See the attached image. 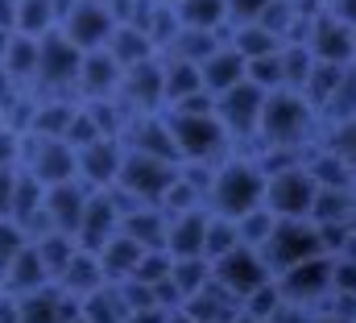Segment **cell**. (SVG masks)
<instances>
[{"label": "cell", "instance_id": "obj_3", "mask_svg": "<svg viewBox=\"0 0 356 323\" xmlns=\"http://www.w3.org/2000/svg\"><path fill=\"white\" fill-rule=\"evenodd\" d=\"M319 315V311H311V307H298V303H282L277 311H273V320L269 323H311Z\"/></svg>", "mask_w": 356, "mask_h": 323}, {"label": "cell", "instance_id": "obj_8", "mask_svg": "<svg viewBox=\"0 0 356 323\" xmlns=\"http://www.w3.org/2000/svg\"><path fill=\"white\" fill-rule=\"evenodd\" d=\"M67 323H83V320H79V315H75V320H67Z\"/></svg>", "mask_w": 356, "mask_h": 323}, {"label": "cell", "instance_id": "obj_1", "mask_svg": "<svg viewBox=\"0 0 356 323\" xmlns=\"http://www.w3.org/2000/svg\"><path fill=\"white\" fill-rule=\"evenodd\" d=\"M203 261H207L211 282L224 294H232L236 303H245L253 290H261V286L273 282V269H269L266 257H261V244H245L241 233H236V244L232 249H224L220 257H203Z\"/></svg>", "mask_w": 356, "mask_h": 323}, {"label": "cell", "instance_id": "obj_7", "mask_svg": "<svg viewBox=\"0 0 356 323\" xmlns=\"http://www.w3.org/2000/svg\"><path fill=\"white\" fill-rule=\"evenodd\" d=\"M232 323H253V320H245V315H236V320H232Z\"/></svg>", "mask_w": 356, "mask_h": 323}, {"label": "cell", "instance_id": "obj_4", "mask_svg": "<svg viewBox=\"0 0 356 323\" xmlns=\"http://www.w3.org/2000/svg\"><path fill=\"white\" fill-rule=\"evenodd\" d=\"M170 311H158V307H141V311H129L124 323H166Z\"/></svg>", "mask_w": 356, "mask_h": 323}, {"label": "cell", "instance_id": "obj_2", "mask_svg": "<svg viewBox=\"0 0 356 323\" xmlns=\"http://www.w3.org/2000/svg\"><path fill=\"white\" fill-rule=\"evenodd\" d=\"M17 307V323H67L75 320V303L67 294H58L54 286H38L21 299H13Z\"/></svg>", "mask_w": 356, "mask_h": 323}, {"label": "cell", "instance_id": "obj_6", "mask_svg": "<svg viewBox=\"0 0 356 323\" xmlns=\"http://www.w3.org/2000/svg\"><path fill=\"white\" fill-rule=\"evenodd\" d=\"M166 323H191V320H182V315H178V311H175V315H170V320H166Z\"/></svg>", "mask_w": 356, "mask_h": 323}, {"label": "cell", "instance_id": "obj_5", "mask_svg": "<svg viewBox=\"0 0 356 323\" xmlns=\"http://www.w3.org/2000/svg\"><path fill=\"white\" fill-rule=\"evenodd\" d=\"M311 323H353V320H344V315H332V311H319Z\"/></svg>", "mask_w": 356, "mask_h": 323}]
</instances>
